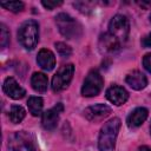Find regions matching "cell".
I'll return each instance as SVG.
<instances>
[{"label": "cell", "instance_id": "cell-26", "mask_svg": "<svg viewBox=\"0 0 151 151\" xmlns=\"http://www.w3.org/2000/svg\"><path fill=\"white\" fill-rule=\"evenodd\" d=\"M150 21H151V14H150Z\"/></svg>", "mask_w": 151, "mask_h": 151}, {"label": "cell", "instance_id": "cell-13", "mask_svg": "<svg viewBox=\"0 0 151 151\" xmlns=\"http://www.w3.org/2000/svg\"><path fill=\"white\" fill-rule=\"evenodd\" d=\"M37 63L42 70L52 71L55 66V57L52 51H50L47 48H42L39 51L38 55H37Z\"/></svg>", "mask_w": 151, "mask_h": 151}, {"label": "cell", "instance_id": "cell-3", "mask_svg": "<svg viewBox=\"0 0 151 151\" xmlns=\"http://www.w3.org/2000/svg\"><path fill=\"white\" fill-rule=\"evenodd\" d=\"M55 24L59 32L66 39H78L83 34V26L67 13H59L55 17Z\"/></svg>", "mask_w": 151, "mask_h": 151}, {"label": "cell", "instance_id": "cell-17", "mask_svg": "<svg viewBox=\"0 0 151 151\" xmlns=\"http://www.w3.org/2000/svg\"><path fill=\"white\" fill-rule=\"evenodd\" d=\"M27 106L32 116L34 117L40 116L42 111V106H44V100L41 97H29L27 100Z\"/></svg>", "mask_w": 151, "mask_h": 151}, {"label": "cell", "instance_id": "cell-14", "mask_svg": "<svg viewBox=\"0 0 151 151\" xmlns=\"http://www.w3.org/2000/svg\"><path fill=\"white\" fill-rule=\"evenodd\" d=\"M149 116V111L145 107H137L134 109L127 117L126 119V123H127V126L129 127H138L140 126L147 118Z\"/></svg>", "mask_w": 151, "mask_h": 151}, {"label": "cell", "instance_id": "cell-24", "mask_svg": "<svg viewBox=\"0 0 151 151\" xmlns=\"http://www.w3.org/2000/svg\"><path fill=\"white\" fill-rule=\"evenodd\" d=\"M142 45H143V47H145V48L151 47V33H149L145 38H143V40H142Z\"/></svg>", "mask_w": 151, "mask_h": 151}, {"label": "cell", "instance_id": "cell-4", "mask_svg": "<svg viewBox=\"0 0 151 151\" xmlns=\"http://www.w3.org/2000/svg\"><path fill=\"white\" fill-rule=\"evenodd\" d=\"M9 151H37L35 139L27 131L13 132L8 138Z\"/></svg>", "mask_w": 151, "mask_h": 151}, {"label": "cell", "instance_id": "cell-5", "mask_svg": "<svg viewBox=\"0 0 151 151\" xmlns=\"http://www.w3.org/2000/svg\"><path fill=\"white\" fill-rule=\"evenodd\" d=\"M107 33L111 37H113L116 40H118L122 45H124V42L127 40L129 33H130L129 19L123 14H116L109 24Z\"/></svg>", "mask_w": 151, "mask_h": 151}, {"label": "cell", "instance_id": "cell-1", "mask_svg": "<svg viewBox=\"0 0 151 151\" xmlns=\"http://www.w3.org/2000/svg\"><path fill=\"white\" fill-rule=\"evenodd\" d=\"M120 119L114 117L107 120L100 129L98 137V149L99 151H114L116 139L120 129Z\"/></svg>", "mask_w": 151, "mask_h": 151}, {"label": "cell", "instance_id": "cell-10", "mask_svg": "<svg viewBox=\"0 0 151 151\" xmlns=\"http://www.w3.org/2000/svg\"><path fill=\"white\" fill-rule=\"evenodd\" d=\"M2 90L12 99H21L26 94L25 88H22L18 84V81L12 77H8L5 79V81L2 84Z\"/></svg>", "mask_w": 151, "mask_h": 151}, {"label": "cell", "instance_id": "cell-25", "mask_svg": "<svg viewBox=\"0 0 151 151\" xmlns=\"http://www.w3.org/2000/svg\"><path fill=\"white\" fill-rule=\"evenodd\" d=\"M138 151H151V147H149V146H142V147H139Z\"/></svg>", "mask_w": 151, "mask_h": 151}, {"label": "cell", "instance_id": "cell-15", "mask_svg": "<svg viewBox=\"0 0 151 151\" xmlns=\"http://www.w3.org/2000/svg\"><path fill=\"white\" fill-rule=\"evenodd\" d=\"M126 83L131 88L139 91V90H143L146 87L147 79H146V76L144 73H142L140 71H132L131 73L127 74Z\"/></svg>", "mask_w": 151, "mask_h": 151}, {"label": "cell", "instance_id": "cell-6", "mask_svg": "<svg viewBox=\"0 0 151 151\" xmlns=\"http://www.w3.org/2000/svg\"><path fill=\"white\" fill-rule=\"evenodd\" d=\"M104 86V80L101 74L97 70H92L86 76L84 84L81 86V96L84 97H96L99 94Z\"/></svg>", "mask_w": 151, "mask_h": 151}, {"label": "cell", "instance_id": "cell-2", "mask_svg": "<svg viewBox=\"0 0 151 151\" xmlns=\"http://www.w3.org/2000/svg\"><path fill=\"white\" fill-rule=\"evenodd\" d=\"M18 40L26 50H33L39 41V25L35 20L24 21L18 31Z\"/></svg>", "mask_w": 151, "mask_h": 151}, {"label": "cell", "instance_id": "cell-21", "mask_svg": "<svg viewBox=\"0 0 151 151\" xmlns=\"http://www.w3.org/2000/svg\"><path fill=\"white\" fill-rule=\"evenodd\" d=\"M1 34H0V44H1V47L5 48L7 47V45L9 44V32L7 31V27L1 24Z\"/></svg>", "mask_w": 151, "mask_h": 151}, {"label": "cell", "instance_id": "cell-19", "mask_svg": "<svg viewBox=\"0 0 151 151\" xmlns=\"http://www.w3.org/2000/svg\"><path fill=\"white\" fill-rule=\"evenodd\" d=\"M0 6L4 7V8H6V9H8V11H11V12H13V13H19V12H21V11L24 9V7H25L24 2H21V1L1 2Z\"/></svg>", "mask_w": 151, "mask_h": 151}, {"label": "cell", "instance_id": "cell-12", "mask_svg": "<svg viewBox=\"0 0 151 151\" xmlns=\"http://www.w3.org/2000/svg\"><path fill=\"white\" fill-rule=\"evenodd\" d=\"M122 47H123V45L118 40H116L113 37H111L107 32L104 33L99 39V50L103 53H110V54L116 53Z\"/></svg>", "mask_w": 151, "mask_h": 151}, {"label": "cell", "instance_id": "cell-7", "mask_svg": "<svg viewBox=\"0 0 151 151\" xmlns=\"http://www.w3.org/2000/svg\"><path fill=\"white\" fill-rule=\"evenodd\" d=\"M73 73H74L73 64L63 65L52 78V90L54 92H60L66 90L73 78Z\"/></svg>", "mask_w": 151, "mask_h": 151}, {"label": "cell", "instance_id": "cell-9", "mask_svg": "<svg viewBox=\"0 0 151 151\" xmlns=\"http://www.w3.org/2000/svg\"><path fill=\"white\" fill-rule=\"evenodd\" d=\"M111 113V107L105 104H96L92 106H88L84 111V116L90 122H99L104 118H106Z\"/></svg>", "mask_w": 151, "mask_h": 151}, {"label": "cell", "instance_id": "cell-22", "mask_svg": "<svg viewBox=\"0 0 151 151\" xmlns=\"http://www.w3.org/2000/svg\"><path fill=\"white\" fill-rule=\"evenodd\" d=\"M41 5L45 7V8H47V9H54L55 7H58V6H60V5H63V1H52V0H44V1H41Z\"/></svg>", "mask_w": 151, "mask_h": 151}, {"label": "cell", "instance_id": "cell-23", "mask_svg": "<svg viewBox=\"0 0 151 151\" xmlns=\"http://www.w3.org/2000/svg\"><path fill=\"white\" fill-rule=\"evenodd\" d=\"M143 66H144V68L147 72L151 73V53H147V54L144 55V58H143Z\"/></svg>", "mask_w": 151, "mask_h": 151}, {"label": "cell", "instance_id": "cell-18", "mask_svg": "<svg viewBox=\"0 0 151 151\" xmlns=\"http://www.w3.org/2000/svg\"><path fill=\"white\" fill-rule=\"evenodd\" d=\"M25 116H26V111H25V109H24L22 106H20V105H13V106L11 107L9 114H8L9 120H11L13 124H19V123H21V122L24 120Z\"/></svg>", "mask_w": 151, "mask_h": 151}, {"label": "cell", "instance_id": "cell-11", "mask_svg": "<svg viewBox=\"0 0 151 151\" xmlns=\"http://www.w3.org/2000/svg\"><path fill=\"white\" fill-rule=\"evenodd\" d=\"M106 98L112 104L120 106L129 99V92L119 85H112L106 90Z\"/></svg>", "mask_w": 151, "mask_h": 151}, {"label": "cell", "instance_id": "cell-20", "mask_svg": "<svg viewBox=\"0 0 151 151\" xmlns=\"http://www.w3.org/2000/svg\"><path fill=\"white\" fill-rule=\"evenodd\" d=\"M54 46H55L58 54L63 58H68L72 54V48L68 45H66L65 42H55Z\"/></svg>", "mask_w": 151, "mask_h": 151}, {"label": "cell", "instance_id": "cell-8", "mask_svg": "<svg viewBox=\"0 0 151 151\" xmlns=\"http://www.w3.org/2000/svg\"><path fill=\"white\" fill-rule=\"evenodd\" d=\"M64 111V105L61 103H58L57 105H54L53 107L46 110L44 113H42V117H41V124H42V127L45 130H53L58 122H59V117H60V113Z\"/></svg>", "mask_w": 151, "mask_h": 151}, {"label": "cell", "instance_id": "cell-27", "mask_svg": "<svg viewBox=\"0 0 151 151\" xmlns=\"http://www.w3.org/2000/svg\"><path fill=\"white\" fill-rule=\"evenodd\" d=\"M150 130H151V129H150Z\"/></svg>", "mask_w": 151, "mask_h": 151}, {"label": "cell", "instance_id": "cell-16", "mask_svg": "<svg viewBox=\"0 0 151 151\" xmlns=\"http://www.w3.org/2000/svg\"><path fill=\"white\" fill-rule=\"evenodd\" d=\"M31 85L35 92H39V93L46 92L48 87L47 76L42 72H34L31 78Z\"/></svg>", "mask_w": 151, "mask_h": 151}]
</instances>
